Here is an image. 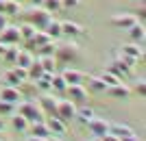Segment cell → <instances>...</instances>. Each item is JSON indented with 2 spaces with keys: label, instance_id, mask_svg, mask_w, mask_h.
Listing matches in <instances>:
<instances>
[{
  "label": "cell",
  "instance_id": "obj_43",
  "mask_svg": "<svg viewBox=\"0 0 146 141\" xmlns=\"http://www.w3.org/2000/svg\"><path fill=\"white\" fill-rule=\"evenodd\" d=\"M120 141H142V139H140V137H137V135L133 132V135H127V137H122Z\"/></svg>",
  "mask_w": 146,
  "mask_h": 141
},
{
  "label": "cell",
  "instance_id": "obj_13",
  "mask_svg": "<svg viewBox=\"0 0 146 141\" xmlns=\"http://www.w3.org/2000/svg\"><path fill=\"white\" fill-rule=\"evenodd\" d=\"M29 130L33 137H39V139H46V137H50L52 132L48 130V126H46V122H33L29 124Z\"/></svg>",
  "mask_w": 146,
  "mask_h": 141
},
{
  "label": "cell",
  "instance_id": "obj_34",
  "mask_svg": "<svg viewBox=\"0 0 146 141\" xmlns=\"http://www.w3.org/2000/svg\"><path fill=\"white\" fill-rule=\"evenodd\" d=\"M15 113V104L13 102H7V100H0V117L2 115H13Z\"/></svg>",
  "mask_w": 146,
  "mask_h": 141
},
{
  "label": "cell",
  "instance_id": "obj_45",
  "mask_svg": "<svg viewBox=\"0 0 146 141\" xmlns=\"http://www.w3.org/2000/svg\"><path fill=\"white\" fill-rule=\"evenodd\" d=\"M26 141H44V139H39V137H33V135H31V137H29Z\"/></svg>",
  "mask_w": 146,
  "mask_h": 141
},
{
  "label": "cell",
  "instance_id": "obj_40",
  "mask_svg": "<svg viewBox=\"0 0 146 141\" xmlns=\"http://www.w3.org/2000/svg\"><path fill=\"white\" fill-rule=\"evenodd\" d=\"M135 91L140 93V96H146V80L144 78H140L137 83H135Z\"/></svg>",
  "mask_w": 146,
  "mask_h": 141
},
{
  "label": "cell",
  "instance_id": "obj_19",
  "mask_svg": "<svg viewBox=\"0 0 146 141\" xmlns=\"http://www.w3.org/2000/svg\"><path fill=\"white\" fill-rule=\"evenodd\" d=\"M94 117V111L90 109L87 104H81V106H76V115H74V119H79L81 124H87Z\"/></svg>",
  "mask_w": 146,
  "mask_h": 141
},
{
  "label": "cell",
  "instance_id": "obj_46",
  "mask_svg": "<svg viewBox=\"0 0 146 141\" xmlns=\"http://www.w3.org/2000/svg\"><path fill=\"white\" fill-rule=\"evenodd\" d=\"M5 50H7V46H5L2 41H0V56H2V52H5Z\"/></svg>",
  "mask_w": 146,
  "mask_h": 141
},
{
  "label": "cell",
  "instance_id": "obj_18",
  "mask_svg": "<svg viewBox=\"0 0 146 141\" xmlns=\"http://www.w3.org/2000/svg\"><path fill=\"white\" fill-rule=\"evenodd\" d=\"M127 31H129V37H131L133 43L144 41V24H142V22H135V24L131 26V28H127Z\"/></svg>",
  "mask_w": 146,
  "mask_h": 141
},
{
  "label": "cell",
  "instance_id": "obj_30",
  "mask_svg": "<svg viewBox=\"0 0 146 141\" xmlns=\"http://www.w3.org/2000/svg\"><path fill=\"white\" fill-rule=\"evenodd\" d=\"M50 87H52V89H57V91H66L68 83L63 80V76H61V74H52V78H50Z\"/></svg>",
  "mask_w": 146,
  "mask_h": 141
},
{
  "label": "cell",
  "instance_id": "obj_8",
  "mask_svg": "<svg viewBox=\"0 0 146 141\" xmlns=\"http://www.w3.org/2000/svg\"><path fill=\"white\" fill-rule=\"evenodd\" d=\"M135 22H137V15H133V13H116L111 18V24L116 28H131Z\"/></svg>",
  "mask_w": 146,
  "mask_h": 141
},
{
  "label": "cell",
  "instance_id": "obj_10",
  "mask_svg": "<svg viewBox=\"0 0 146 141\" xmlns=\"http://www.w3.org/2000/svg\"><path fill=\"white\" fill-rule=\"evenodd\" d=\"M0 100H7V102H13V104H18L22 102V91H20L18 87H2L0 89Z\"/></svg>",
  "mask_w": 146,
  "mask_h": 141
},
{
  "label": "cell",
  "instance_id": "obj_33",
  "mask_svg": "<svg viewBox=\"0 0 146 141\" xmlns=\"http://www.w3.org/2000/svg\"><path fill=\"white\" fill-rule=\"evenodd\" d=\"M55 50H57V43H55V39H52V41L39 46V48H37V52H39V56H42V54H52V56H55Z\"/></svg>",
  "mask_w": 146,
  "mask_h": 141
},
{
  "label": "cell",
  "instance_id": "obj_51",
  "mask_svg": "<svg viewBox=\"0 0 146 141\" xmlns=\"http://www.w3.org/2000/svg\"><path fill=\"white\" fill-rule=\"evenodd\" d=\"M0 139H2V137H0Z\"/></svg>",
  "mask_w": 146,
  "mask_h": 141
},
{
  "label": "cell",
  "instance_id": "obj_3",
  "mask_svg": "<svg viewBox=\"0 0 146 141\" xmlns=\"http://www.w3.org/2000/svg\"><path fill=\"white\" fill-rule=\"evenodd\" d=\"M79 46L76 43H57V50H55V59L59 63H72L79 59Z\"/></svg>",
  "mask_w": 146,
  "mask_h": 141
},
{
  "label": "cell",
  "instance_id": "obj_14",
  "mask_svg": "<svg viewBox=\"0 0 146 141\" xmlns=\"http://www.w3.org/2000/svg\"><path fill=\"white\" fill-rule=\"evenodd\" d=\"M107 93L113 96V98H129L131 96V87H127L124 83H118V85L107 87Z\"/></svg>",
  "mask_w": 146,
  "mask_h": 141
},
{
  "label": "cell",
  "instance_id": "obj_39",
  "mask_svg": "<svg viewBox=\"0 0 146 141\" xmlns=\"http://www.w3.org/2000/svg\"><path fill=\"white\" fill-rule=\"evenodd\" d=\"M81 0H61V9H76Z\"/></svg>",
  "mask_w": 146,
  "mask_h": 141
},
{
  "label": "cell",
  "instance_id": "obj_48",
  "mask_svg": "<svg viewBox=\"0 0 146 141\" xmlns=\"http://www.w3.org/2000/svg\"><path fill=\"white\" fill-rule=\"evenodd\" d=\"M2 130H5V122H2V119H0V132H2Z\"/></svg>",
  "mask_w": 146,
  "mask_h": 141
},
{
  "label": "cell",
  "instance_id": "obj_42",
  "mask_svg": "<svg viewBox=\"0 0 146 141\" xmlns=\"http://www.w3.org/2000/svg\"><path fill=\"white\" fill-rule=\"evenodd\" d=\"M7 24H9V18H7L5 13H0V31H2V28H5Z\"/></svg>",
  "mask_w": 146,
  "mask_h": 141
},
{
  "label": "cell",
  "instance_id": "obj_16",
  "mask_svg": "<svg viewBox=\"0 0 146 141\" xmlns=\"http://www.w3.org/2000/svg\"><path fill=\"white\" fill-rule=\"evenodd\" d=\"M26 74H29V80H33V83H35L37 78H42V74H44V68H42V63H39V59H35V56H33V61H31V65L26 68Z\"/></svg>",
  "mask_w": 146,
  "mask_h": 141
},
{
  "label": "cell",
  "instance_id": "obj_31",
  "mask_svg": "<svg viewBox=\"0 0 146 141\" xmlns=\"http://www.w3.org/2000/svg\"><path fill=\"white\" fill-rule=\"evenodd\" d=\"M5 80H7V85H9V87H18V89H20V85H22V80L15 76L13 70H7V72H5Z\"/></svg>",
  "mask_w": 146,
  "mask_h": 141
},
{
  "label": "cell",
  "instance_id": "obj_2",
  "mask_svg": "<svg viewBox=\"0 0 146 141\" xmlns=\"http://www.w3.org/2000/svg\"><path fill=\"white\" fill-rule=\"evenodd\" d=\"M18 113L24 117L29 124H33V122H44V111L39 109L37 100H35V102H33V100H26V102H18Z\"/></svg>",
  "mask_w": 146,
  "mask_h": 141
},
{
  "label": "cell",
  "instance_id": "obj_29",
  "mask_svg": "<svg viewBox=\"0 0 146 141\" xmlns=\"http://www.w3.org/2000/svg\"><path fill=\"white\" fill-rule=\"evenodd\" d=\"M18 52H20V48L18 46H7V50L2 52V61H7V63H15V56H18Z\"/></svg>",
  "mask_w": 146,
  "mask_h": 141
},
{
  "label": "cell",
  "instance_id": "obj_36",
  "mask_svg": "<svg viewBox=\"0 0 146 141\" xmlns=\"http://www.w3.org/2000/svg\"><path fill=\"white\" fill-rule=\"evenodd\" d=\"M118 61L120 63H124V65H127L129 70H133L135 65H137V59H135V56H129V54H122L120 52V59H118Z\"/></svg>",
  "mask_w": 146,
  "mask_h": 141
},
{
  "label": "cell",
  "instance_id": "obj_4",
  "mask_svg": "<svg viewBox=\"0 0 146 141\" xmlns=\"http://www.w3.org/2000/svg\"><path fill=\"white\" fill-rule=\"evenodd\" d=\"M66 93H68V100L74 102L76 106L81 104H87V100H90V93L83 85H68L66 87Z\"/></svg>",
  "mask_w": 146,
  "mask_h": 141
},
{
  "label": "cell",
  "instance_id": "obj_12",
  "mask_svg": "<svg viewBox=\"0 0 146 141\" xmlns=\"http://www.w3.org/2000/svg\"><path fill=\"white\" fill-rule=\"evenodd\" d=\"M61 76H63V80H66L68 85H83V83H85V78H87L85 74L79 72V70H66Z\"/></svg>",
  "mask_w": 146,
  "mask_h": 141
},
{
  "label": "cell",
  "instance_id": "obj_1",
  "mask_svg": "<svg viewBox=\"0 0 146 141\" xmlns=\"http://www.w3.org/2000/svg\"><path fill=\"white\" fill-rule=\"evenodd\" d=\"M22 15L26 18V22H29V24L35 26L37 31H44V28H46V24L52 20V13H48L44 7H31V9H26V11H22Z\"/></svg>",
  "mask_w": 146,
  "mask_h": 141
},
{
  "label": "cell",
  "instance_id": "obj_17",
  "mask_svg": "<svg viewBox=\"0 0 146 141\" xmlns=\"http://www.w3.org/2000/svg\"><path fill=\"white\" fill-rule=\"evenodd\" d=\"M87 85H90V91L94 93H105L107 91V85H105V80L100 78V76H87Z\"/></svg>",
  "mask_w": 146,
  "mask_h": 141
},
{
  "label": "cell",
  "instance_id": "obj_11",
  "mask_svg": "<svg viewBox=\"0 0 146 141\" xmlns=\"http://www.w3.org/2000/svg\"><path fill=\"white\" fill-rule=\"evenodd\" d=\"M46 122V126H48V130L52 132V135H66V122H61L57 115H50L48 119H44Z\"/></svg>",
  "mask_w": 146,
  "mask_h": 141
},
{
  "label": "cell",
  "instance_id": "obj_44",
  "mask_svg": "<svg viewBox=\"0 0 146 141\" xmlns=\"http://www.w3.org/2000/svg\"><path fill=\"white\" fill-rule=\"evenodd\" d=\"M29 2H31L33 7H42V2H44V0H29Z\"/></svg>",
  "mask_w": 146,
  "mask_h": 141
},
{
  "label": "cell",
  "instance_id": "obj_50",
  "mask_svg": "<svg viewBox=\"0 0 146 141\" xmlns=\"http://www.w3.org/2000/svg\"><path fill=\"white\" fill-rule=\"evenodd\" d=\"M0 61H2V56H0Z\"/></svg>",
  "mask_w": 146,
  "mask_h": 141
},
{
  "label": "cell",
  "instance_id": "obj_20",
  "mask_svg": "<svg viewBox=\"0 0 146 141\" xmlns=\"http://www.w3.org/2000/svg\"><path fill=\"white\" fill-rule=\"evenodd\" d=\"M107 72H111V74H116L118 78H124V76H129V74H131V70L127 68V65H124V63H120V61H113L109 65V68H107Z\"/></svg>",
  "mask_w": 146,
  "mask_h": 141
},
{
  "label": "cell",
  "instance_id": "obj_25",
  "mask_svg": "<svg viewBox=\"0 0 146 141\" xmlns=\"http://www.w3.org/2000/svg\"><path fill=\"white\" fill-rule=\"evenodd\" d=\"M44 31L50 35V39H59V37H61V22L50 20L48 24H46V28H44Z\"/></svg>",
  "mask_w": 146,
  "mask_h": 141
},
{
  "label": "cell",
  "instance_id": "obj_24",
  "mask_svg": "<svg viewBox=\"0 0 146 141\" xmlns=\"http://www.w3.org/2000/svg\"><path fill=\"white\" fill-rule=\"evenodd\" d=\"M37 59H39V63H42L44 72H55L57 70V59L52 54H42V56H37Z\"/></svg>",
  "mask_w": 146,
  "mask_h": 141
},
{
  "label": "cell",
  "instance_id": "obj_23",
  "mask_svg": "<svg viewBox=\"0 0 146 141\" xmlns=\"http://www.w3.org/2000/svg\"><path fill=\"white\" fill-rule=\"evenodd\" d=\"M20 13H22L20 0H7L5 2V15L7 18H13V15H20Z\"/></svg>",
  "mask_w": 146,
  "mask_h": 141
},
{
  "label": "cell",
  "instance_id": "obj_21",
  "mask_svg": "<svg viewBox=\"0 0 146 141\" xmlns=\"http://www.w3.org/2000/svg\"><path fill=\"white\" fill-rule=\"evenodd\" d=\"M109 132L122 139V137H127V135H133V128L124 126V124H109Z\"/></svg>",
  "mask_w": 146,
  "mask_h": 141
},
{
  "label": "cell",
  "instance_id": "obj_38",
  "mask_svg": "<svg viewBox=\"0 0 146 141\" xmlns=\"http://www.w3.org/2000/svg\"><path fill=\"white\" fill-rule=\"evenodd\" d=\"M13 72H15V76H18L22 83H24V80H29V74H26V70H24V68H18V65H13Z\"/></svg>",
  "mask_w": 146,
  "mask_h": 141
},
{
  "label": "cell",
  "instance_id": "obj_7",
  "mask_svg": "<svg viewBox=\"0 0 146 141\" xmlns=\"http://www.w3.org/2000/svg\"><path fill=\"white\" fill-rule=\"evenodd\" d=\"M37 104H39V109H42L44 113H48V115H57V98H55V96H50L48 91L39 96Z\"/></svg>",
  "mask_w": 146,
  "mask_h": 141
},
{
  "label": "cell",
  "instance_id": "obj_37",
  "mask_svg": "<svg viewBox=\"0 0 146 141\" xmlns=\"http://www.w3.org/2000/svg\"><path fill=\"white\" fill-rule=\"evenodd\" d=\"M35 87H37L42 93H46V91H50V80H46V78H37V80H35Z\"/></svg>",
  "mask_w": 146,
  "mask_h": 141
},
{
  "label": "cell",
  "instance_id": "obj_49",
  "mask_svg": "<svg viewBox=\"0 0 146 141\" xmlns=\"http://www.w3.org/2000/svg\"><path fill=\"white\" fill-rule=\"evenodd\" d=\"M94 141H100V137H96V139H94Z\"/></svg>",
  "mask_w": 146,
  "mask_h": 141
},
{
  "label": "cell",
  "instance_id": "obj_6",
  "mask_svg": "<svg viewBox=\"0 0 146 141\" xmlns=\"http://www.w3.org/2000/svg\"><path fill=\"white\" fill-rule=\"evenodd\" d=\"M0 41L5 43V46H18L22 41V37H20V28L13 24H7L2 31H0Z\"/></svg>",
  "mask_w": 146,
  "mask_h": 141
},
{
  "label": "cell",
  "instance_id": "obj_32",
  "mask_svg": "<svg viewBox=\"0 0 146 141\" xmlns=\"http://www.w3.org/2000/svg\"><path fill=\"white\" fill-rule=\"evenodd\" d=\"M42 7L48 13H57V11H61V0H44Z\"/></svg>",
  "mask_w": 146,
  "mask_h": 141
},
{
  "label": "cell",
  "instance_id": "obj_35",
  "mask_svg": "<svg viewBox=\"0 0 146 141\" xmlns=\"http://www.w3.org/2000/svg\"><path fill=\"white\" fill-rule=\"evenodd\" d=\"M100 78L105 80V85H107V87H111V85H118V83H122V80L118 78L116 74H111V72H103V76H100Z\"/></svg>",
  "mask_w": 146,
  "mask_h": 141
},
{
  "label": "cell",
  "instance_id": "obj_5",
  "mask_svg": "<svg viewBox=\"0 0 146 141\" xmlns=\"http://www.w3.org/2000/svg\"><path fill=\"white\" fill-rule=\"evenodd\" d=\"M74 115H76V104L70 102V100H57V117L61 122H72Z\"/></svg>",
  "mask_w": 146,
  "mask_h": 141
},
{
  "label": "cell",
  "instance_id": "obj_9",
  "mask_svg": "<svg viewBox=\"0 0 146 141\" xmlns=\"http://www.w3.org/2000/svg\"><path fill=\"white\" fill-rule=\"evenodd\" d=\"M87 128L92 130V135H96V137H103L109 132V122H105V119H100V117H92L90 122H87Z\"/></svg>",
  "mask_w": 146,
  "mask_h": 141
},
{
  "label": "cell",
  "instance_id": "obj_41",
  "mask_svg": "<svg viewBox=\"0 0 146 141\" xmlns=\"http://www.w3.org/2000/svg\"><path fill=\"white\" fill-rule=\"evenodd\" d=\"M100 141H120V137L111 135V132H107V135H103V137H100Z\"/></svg>",
  "mask_w": 146,
  "mask_h": 141
},
{
  "label": "cell",
  "instance_id": "obj_47",
  "mask_svg": "<svg viewBox=\"0 0 146 141\" xmlns=\"http://www.w3.org/2000/svg\"><path fill=\"white\" fill-rule=\"evenodd\" d=\"M44 141H57V139H55V137H52V135H50V137H46V139H44Z\"/></svg>",
  "mask_w": 146,
  "mask_h": 141
},
{
  "label": "cell",
  "instance_id": "obj_27",
  "mask_svg": "<svg viewBox=\"0 0 146 141\" xmlns=\"http://www.w3.org/2000/svg\"><path fill=\"white\" fill-rule=\"evenodd\" d=\"M20 28V37H22V39H24V41H29V39H33V35H35V26L33 24H29V22H24V24L22 26H18Z\"/></svg>",
  "mask_w": 146,
  "mask_h": 141
},
{
  "label": "cell",
  "instance_id": "obj_15",
  "mask_svg": "<svg viewBox=\"0 0 146 141\" xmlns=\"http://www.w3.org/2000/svg\"><path fill=\"white\" fill-rule=\"evenodd\" d=\"M61 35H68V37H81V35H83V26L74 24V22H61Z\"/></svg>",
  "mask_w": 146,
  "mask_h": 141
},
{
  "label": "cell",
  "instance_id": "obj_28",
  "mask_svg": "<svg viewBox=\"0 0 146 141\" xmlns=\"http://www.w3.org/2000/svg\"><path fill=\"white\" fill-rule=\"evenodd\" d=\"M13 128L18 130V132H26V130H29V122H26L20 113H13Z\"/></svg>",
  "mask_w": 146,
  "mask_h": 141
},
{
  "label": "cell",
  "instance_id": "obj_52",
  "mask_svg": "<svg viewBox=\"0 0 146 141\" xmlns=\"http://www.w3.org/2000/svg\"><path fill=\"white\" fill-rule=\"evenodd\" d=\"M57 141H59V139H57Z\"/></svg>",
  "mask_w": 146,
  "mask_h": 141
},
{
  "label": "cell",
  "instance_id": "obj_26",
  "mask_svg": "<svg viewBox=\"0 0 146 141\" xmlns=\"http://www.w3.org/2000/svg\"><path fill=\"white\" fill-rule=\"evenodd\" d=\"M122 54H129V56H135V59H142V48L137 43H124L120 48Z\"/></svg>",
  "mask_w": 146,
  "mask_h": 141
},
{
  "label": "cell",
  "instance_id": "obj_22",
  "mask_svg": "<svg viewBox=\"0 0 146 141\" xmlns=\"http://www.w3.org/2000/svg\"><path fill=\"white\" fill-rule=\"evenodd\" d=\"M31 61H33V54H31V50H20L18 56H15V63L13 65H18V68H29Z\"/></svg>",
  "mask_w": 146,
  "mask_h": 141
}]
</instances>
